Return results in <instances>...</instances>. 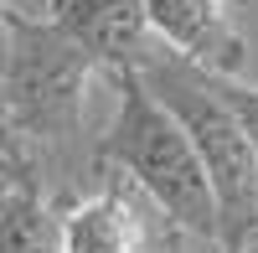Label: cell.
<instances>
[{"label": "cell", "mask_w": 258, "mask_h": 253, "mask_svg": "<svg viewBox=\"0 0 258 253\" xmlns=\"http://www.w3.org/2000/svg\"><path fill=\"white\" fill-rule=\"evenodd\" d=\"M103 73L88 62V52L41 11H16L6 16V73H0V130L6 150L21 176L68 181L93 165L88 135V93Z\"/></svg>", "instance_id": "1"}, {"label": "cell", "mask_w": 258, "mask_h": 253, "mask_svg": "<svg viewBox=\"0 0 258 253\" xmlns=\"http://www.w3.org/2000/svg\"><path fill=\"white\" fill-rule=\"evenodd\" d=\"M238 11L243 6L232 0H145L155 41L212 78H243L248 68V31Z\"/></svg>", "instance_id": "5"}, {"label": "cell", "mask_w": 258, "mask_h": 253, "mask_svg": "<svg viewBox=\"0 0 258 253\" xmlns=\"http://www.w3.org/2000/svg\"><path fill=\"white\" fill-rule=\"evenodd\" d=\"M16 176H21V171H16V165L6 160V150H0V186H6V181H16ZM26 181H31V176H26Z\"/></svg>", "instance_id": "11"}, {"label": "cell", "mask_w": 258, "mask_h": 253, "mask_svg": "<svg viewBox=\"0 0 258 253\" xmlns=\"http://www.w3.org/2000/svg\"><path fill=\"white\" fill-rule=\"evenodd\" d=\"M135 78L145 83V93L181 124V135L191 140V150L202 160L212 207H217V248L232 253V248L253 243V222H258V155L243 140V130L232 124V114L222 109V98L212 93L207 73H197L191 62L160 52Z\"/></svg>", "instance_id": "3"}, {"label": "cell", "mask_w": 258, "mask_h": 253, "mask_svg": "<svg viewBox=\"0 0 258 253\" xmlns=\"http://www.w3.org/2000/svg\"><path fill=\"white\" fill-rule=\"evenodd\" d=\"M47 16L88 52V62L103 78L140 73L165 52L150 31L145 0H47Z\"/></svg>", "instance_id": "6"}, {"label": "cell", "mask_w": 258, "mask_h": 253, "mask_svg": "<svg viewBox=\"0 0 258 253\" xmlns=\"http://www.w3.org/2000/svg\"><path fill=\"white\" fill-rule=\"evenodd\" d=\"M6 16H11V6L0 0V73H6ZM0 150H6V130H0ZM6 160H11V150H6ZM16 165V160H11Z\"/></svg>", "instance_id": "10"}, {"label": "cell", "mask_w": 258, "mask_h": 253, "mask_svg": "<svg viewBox=\"0 0 258 253\" xmlns=\"http://www.w3.org/2000/svg\"><path fill=\"white\" fill-rule=\"evenodd\" d=\"M150 253H217V243H202V238H191V233H176V227H160V238L150 243Z\"/></svg>", "instance_id": "9"}, {"label": "cell", "mask_w": 258, "mask_h": 253, "mask_svg": "<svg viewBox=\"0 0 258 253\" xmlns=\"http://www.w3.org/2000/svg\"><path fill=\"white\" fill-rule=\"evenodd\" d=\"M232 6H243V0H232Z\"/></svg>", "instance_id": "14"}, {"label": "cell", "mask_w": 258, "mask_h": 253, "mask_svg": "<svg viewBox=\"0 0 258 253\" xmlns=\"http://www.w3.org/2000/svg\"><path fill=\"white\" fill-rule=\"evenodd\" d=\"M232 253H258V243H243V248H232Z\"/></svg>", "instance_id": "12"}, {"label": "cell", "mask_w": 258, "mask_h": 253, "mask_svg": "<svg viewBox=\"0 0 258 253\" xmlns=\"http://www.w3.org/2000/svg\"><path fill=\"white\" fill-rule=\"evenodd\" d=\"M207 83H212V93L222 98V109L232 114V124L243 130V140L253 145V155H258V83H248V78H212V73H207Z\"/></svg>", "instance_id": "8"}, {"label": "cell", "mask_w": 258, "mask_h": 253, "mask_svg": "<svg viewBox=\"0 0 258 253\" xmlns=\"http://www.w3.org/2000/svg\"><path fill=\"white\" fill-rule=\"evenodd\" d=\"M98 192L68 197L57 207L62 253H150L165 217L150 207L135 186L114 171H98Z\"/></svg>", "instance_id": "4"}, {"label": "cell", "mask_w": 258, "mask_h": 253, "mask_svg": "<svg viewBox=\"0 0 258 253\" xmlns=\"http://www.w3.org/2000/svg\"><path fill=\"white\" fill-rule=\"evenodd\" d=\"M109 83L119 103H114V119L103 124V135L93 140V171L124 176L176 233L217 243V207H212L202 160L181 135V124L145 93L135 73H109Z\"/></svg>", "instance_id": "2"}, {"label": "cell", "mask_w": 258, "mask_h": 253, "mask_svg": "<svg viewBox=\"0 0 258 253\" xmlns=\"http://www.w3.org/2000/svg\"><path fill=\"white\" fill-rule=\"evenodd\" d=\"M0 253H62L57 202L26 176L6 181L0 192Z\"/></svg>", "instance_id": "7"}, {"label": "cell", "mask_w": 258, "mask_h": 253, "mask_svg": "<svg viewBox=\"0 0 258 253\" xmlns=\"http://www.w3.org/2000/svg\"><path fill=\"white\" fill-rule=\"evenodd\" d=\"M253 243H258V222H253Z\"/></svg>", "instance_id": "13"}]
</instances>
